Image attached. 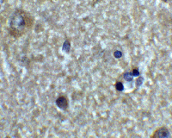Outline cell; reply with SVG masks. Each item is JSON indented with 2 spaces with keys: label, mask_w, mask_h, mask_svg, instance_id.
<instances>
[{
  "label": "cell",
  "mask_w": 172,
  "mask_h": 138,
  "mask_svg": "<svg viewBox=\"0 0 172 138\" xmlns=\"http://www.w3.org/2000/svg\"><path fill=\"white\" fill-rule=\"evenodd\" d=\"M114 56L116 59H120L122 57V52L119 51V50H116V51H114Z\"/></svg>",
  "instance_id": "8"
},
{
  "label": "cell",
  "mask_w": 172,
  "mask_h": 138,
  "mask_svg": "<svg viewBox=\"0 0 172 138\" xmlns=\"http://www.w3.org/2000/svg\"><path fill=\"white\" fill-rule=\"evenodd\" d=\"M132 75L134 76V77H138V76H139V71L138 68H134L133 71H132Z\"/></svg>",
  "instance_id": "9"
},
{
  "label": "cell",
  "mask_w": 172,
  "mask_h": 138,
  "mask_svg": "<svg viewBox=\"0 0 172 138\" xmlns=\"http://www.w3.org/2000/svg\"><path fill=\"white\" fill-rule=\"evenodd\" d=\"M143 81H144V78H143V77H140V76H139V77L136 80V81H135V82H136V86H137V87L141 86V85L143 84Z\"/></svg>",
  "instance_id": "7"
},
{
  "label": "cell",
  "mask_w": 172,
  "mask_h": 138,
  "mask_svg": "<svg viewBox=\"0 0 172 138\" xmlns=\"http://www.w3.org/2000/svg\"><path fill=\"white\" fill-rule=\"evenodd\" d=\"M34 17L28 11L21 9L16 10L10 18L9 32L13 37L19 38L32 29Z\"/></svg>",
  "instance_id": "1"
},
{
  "label": "cell",
  "mask_w": 172,
  "mask_h": 138,
  "mask_svg": "<svg viewBox=\"0 0 172 138\" xmlns=\"http://www.w3.org/2000/svg\"><path fill=\"white\" fill-rule=\"evenodd\" d=\"M62 49H63L64 52H66V53H69L70 52V49H71V43H70V41L68 40L65 41Z\"/></svg>",
  "instance_id": "4"
},
{
  "label": "cell",
  "mask_w": 172,
  "mask_h": 138,
  "mask_svg": "<svg viewBox=\"0 0 172 138\" xmlns=\"http://www.w3.org/2000/svg\"><path fill=\"white\" fill-rule=\"evenodd\" d=\"M151 138H170V130L166 127H160L153 132Z\"/></svg>",
  "instance_id": "2"
},
{
  "label": "cell",
  "mask_w": 172,
  "mask_h": 138,
  "mask_svg": "<svg viewBox=\"0 0 172 138\" xmlns=\"http://www.w3.org/2000/svg\"><path fill=\"white\" fill-rule=\"evenodd\" d=\"M115 89L117 90L118 92H122L124 90V85L122 82H120V81H117L115 83Z\"/></svg>",
  "instance_id": "6"
},
{
  "label": "cell",
  "mask_w": 172,
  "mask_h": 138,
  "mask_svg": "<svg viewBox=\"0 0 172 138\" xmlns=\"http://www.w3.org/2000/svg\"><path fill=\"white\" fill-rule=\"evenodd\" d=\"M123 77H124V79H125V80H126L128 82H132V80H133L132 73H130V72L125 73V74H123Z\"/></svg>",
  "instance_id": "5"
},
{
  "label": "cell",
  "mask_w": 172,
  "mask_h": 138,
  "mask_svg": "<svg viewBox=\"0 0 172 138\" xmlns=\"http://www.w3.org/2000/svg\"><path fill=\"white\" fill-rule=\"evenodd\" d=\"M55 104H56V105H57V107H59V108L61 110H64V111H66L69 106L68 98H66V96H64V95L59 96V97L56 98Z\"/></svg>",
  "instance_id": "3"
}]
</instances>
